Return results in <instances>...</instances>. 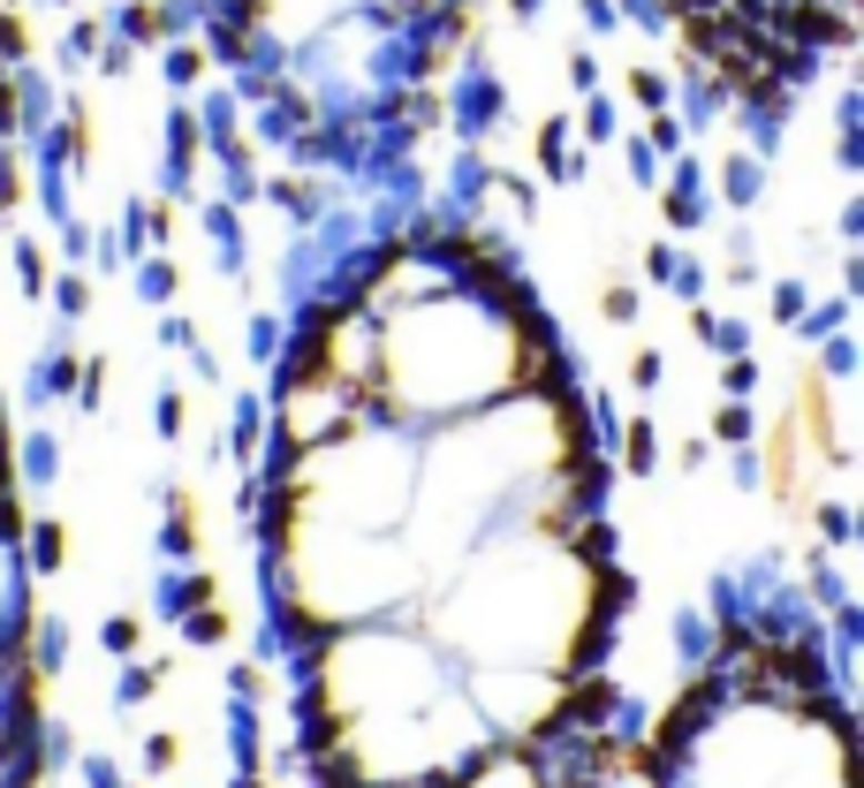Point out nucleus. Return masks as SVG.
Here are the masks:
<instances>
[{"label":"nucleus","mask_w":864,"mask_h":788,"mask_svg":"<svg viewBox=\"0 0 864 788\" xmlns=\"http://www.w3.org/2000/svg\"><path fill=\"white\" fill-rule=\"evenodd\" d=\"M265 562L319 788H600L630 584L592 417L501 281H380L311 319Z\"/></svg>","instance_id":"1"},{"label":"nucleus","mask_w":864,"mask_h":788,"mask_svg":"<svg viewBox=\"0 0 864 788\" xmlns=\"http://www.w3.org/2000/svg\"><path fill=\"white\" fill-rule=\"evenodd\" d=\"M39 774V675H31V599H23V501L0 447V788Z\"/></svg>","instance_id":"3"},{"label":"nucleus","mask_w":864,"mask_h":788,"mask_svg":"<svg viewBox=\"0 0 864 788\" xmlns=\"http://www.w3.org/2000/svg\"><path fill=\"white\" fill-rule=\"evenodd\" d=\"M645 788H850V705L826 645L774 614H729L652 736Z\"/></svg>","instance_id":"2"}]
</instances>
